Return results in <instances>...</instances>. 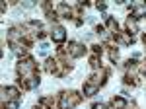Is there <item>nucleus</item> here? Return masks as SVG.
Instances as JSON below:
<instances>
[{"instance_id":"1","label":"nucleus","mask_w":146,"mask_h":109,"mask_svg":"<svg viewBox=\"0 0 146 109\" xmlns=\"http://www.w3.org/2000/svg\"><path fill=\"white\" fill-rule=\"evenodd\" d=\"M70 54L72 56H80V54H84V47L78 43H72L70 45Z\"/></svg>"},{"instance_id":"2","label":"nucleus","mask_w":146,"mask_h":109,"mask_svg":"<svg viewBox=\"0 0 146 109\" xmlns=\"http://www.w3.org/2000/svg\"><path fill=\"white\" fill-rule=\"evenodd\" d=\"M53 39H55V41H58V43H60V41H62V39H64V29H62V27H58V25H56L55 29H53Z\"/></svg>"},{"instance_id":"3","label":"nucleus","mask_w":146,"mask_h":109,"mask_svg":"<svg viewBox=\"0 0 146 109\" xmlns=\"http://www.w3.org/2000/svg\"><path fill=\"white\" fill-rule=\"evenodd\" d=\"M96 92H98V86H96V84H92V82H88V84L84 86V94H86V96H94Z\"/></svg>"},{"instance_id":"4","label":"nucleus","mask_w":146,"mask_h":109,"mask_svg":"<svg viewBox=\"0 0 146 109\" xmlns=\"http://www.w3.org/2000/svg\"><path fill=\"white\" fill-rule=\"evenodd\" d=\"M113 107L115 109H127V101L123 98H115L113 99Z\"/></svg>"},{"instance_id":"5","label":"nucleus","mask_w":146,"mask_h":109,"mask_svg":"<svg viewBox=\"0 0 146 109\" xmlns=\"http://www.w3.org/2000/svg\"><path fill=\"white\" fill-rule=\"evenodd\" d=\"M127 27L133 29V31H136V22H135V20H129V22H127Z\"/></svg>"},{"instance_id":"6","label":"nucleus","mask_w":146,"mask_h":109,"mask_svg":"<svg viewBox=\"0 0 146 109\" xmlns=\"http://www.w3.org/2000/svg\"><path fill=\"white\" fill-rule=\"evenodd\" d=\"M6 109H18V101H8L6 103Z\"/></svg>"},{"instance_id":"7","label":"nucleus","mask_w":146,"mask_h":109,"mask_svg":"<svg viewBox=\"0 0 146 109\" xmlns=\"http://www.w3.org/2000/svg\"><path fill=\"white\" fill-rule=\"evenodd\" d=\"M94 109H105V105H103V103H96V105H94Z\"/></svg>"}]
</instances>
